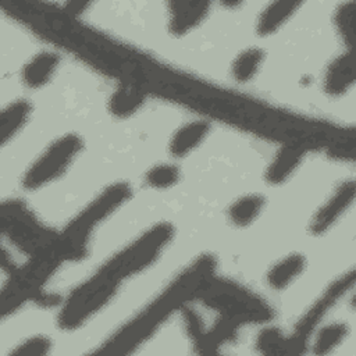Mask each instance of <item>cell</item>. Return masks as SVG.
<instances>
[{"label": "cell", "instance_id": "1", "mask_svg": "<svg viewBox=\"0 0 356 356\" xmlns=\"http://www.w3.org/2000/svg\"><path fill=\"white\" fill-rule=\"evenodd\" d=\"M213 268V261L209 257L199 259L191 266L185 273H182L177 280L165 288V291L157 296L140 314H138L132 321L121 328L107 343L106 352H113L114 348L120 350H127L131 346L138 345L143 341L152 331L177 309L186 298H189L200 282L207 277Z\"/></svg>", "mask_w": 356, "mask_h": 356}, {"label": "cell", "instance_id": "2", "mask_svg": "<svg viewBox=\"0 0 356 356\" xmlns=\"http://www.w3.org/2000/svg\"><path fill=\"white\" fill-rule=\"evenodd\" d=\"M131 193L125 182H115L99 193L74 220L64 228L56 248L61 259L79 260L86 254L88 241L97 227L114 210H117Z\"/></svg>", "mask_w": 356, "mask_h": 356}, {"label": "cell", "instance_id": "3", "mask_svg": "<svg viewBox=\"0 0 356 356\" xmlns=\"http://www.w3.org/2000/svg\"><path fill=\"white\" fill-rule=\"evenodd\" d=\"M120 282V278L100 268L65 299L57 317L58 325L72 330L85 323L114 296Z\"/></svg>", "mask_w": 356, "mask_h": 356}, {"label": "cell", "instance_id": "4", "mask_svg": "<svg viewBox=\"0 0 356 356\" xmlns=\"http://www.w3.org/2000/svg\"><path fill=\"white\" fill-rule=\"evenodd\" d=\"M61 260L57 248H49L32 254V259L19 270L10 273V278L1 292V312L4 316L15 312L29 299L53 274Z\"/></svg>", "mask_w": 356, "mask_h": 356}, {"label": "cell", "instance_id": "5", "mask_svg": "<svg viewBox=\"0 0 356 356\" xmlns=\"http://www.w3.org/2000/svg\"><path fill=\"white\" fill-rule=\"evenodd\" d=\"M172 234V227L167 222L153 225L110 259L102 268L122 281L153 264L168 245Z\"/></svg>", "mask_w": 356, "mask_h": 356}, {"label": "cell", "instance_id": "6", "mask_svg": "<svg viewBox=\"0 0 356 356\" xmlns=\"http://www.w3.org/2000/svg\"><path fill=\"white\" fill-rule=\"evenodd\" d=\"M82 149L78 135L65 134L51 142L22 177L24 188L36 191L61 177Z\"/></svg>", "mask_w": 356, "mask_h": 356}, {"label": "cell", "instance_id": "7", "mask_svg": "<svg viewBox=\"0 0 356 356\" xmlns=\"http://www.w3.org/2000/svg\"><path fill=\"white\" fill-rule=\"evenodd\" d=\"M1 231L11 242L32 254L53 248L57 239H51L29 210L19 202H6L1 206Z\"/></svg>", "mask_w": 356, "mask_h": 356}, {"label": "cell", "instance_id": "8", "mask_svg": "<svg viewBox=\"0 0 356 356\" xmlns=\"http://www.w3.org/2000/svg\"><path fill=\"white\" fill-rule=\"evenodd\" d=\"M352 199H353V182L342 184L313 217L312 231L316 234L325 232L348 209Z\"/></svg>", "mask_w": 356, "mask_h": 356}, {"label": "cell", "instance_id": "9", "mask_svg": "<svg viewBox=\"0 0 356 356\" xmlns=\"http://www.w3.org/2000/svg\"><path fill=\"white\" fill-rule=\"evenodd\" d=\"M58 67V56L53 51H40L31 57L21 70V79L31 89L46 85Z\"/></svg>", "mask_w": 356, "mask_h": 356}, {"label": "cell", "instance_id": "10", "mask_svg": "<svg viewBox=\"0 0 356 356\" xmlns=\"http://www.w3.org/2000/svg\"><path fill=\"white\" fill-rule=\"evenodd\" d=\"M306 260L300 253H291L277 260L266 274L267 285L274 291L289 286L305 270Z\"/></svg>", "mask_w": 356, "mask_h": 356}, {"label": "cell", "instance_id": "11", "mask_svg": "<svg viewBox=\"0 0 356 356\" xmlns=\"http://www.w3.org/2000/svg\"><path fill=\"white\" fill-rule=\"evenodd\" d=\"M209 3L178 1L171 4L170 29L172 33H186L207 15Z\"/></svg>", "mask_w": 356, "mask_h": 356}, {"label": "cell", "instance_id": "12", "mask_svg": "<svg viewBox=\"0 0 356 356\" xmlns=\"http://www.w3.org/2000/svg\"><path fill=\"white\" fill-rule=\"evenodd\" d=\"M353 82V63L349 53L339 54L331 61L324 74V90L330 96H339Z\"/></svg>", "mask_w": 356, "mask_h": 356}, {"label": "cell", "instance_id": "13", "mask_svg": "<svg viewBox=\"0 0 356 356\" xmlns=\"http://www.w3.org/2000/svg\"><path fill=\"white\" fill-rule=\"evenodd\" d=\"M209 132V125L204 121H192L181 128L172 135L168 150L172 156L182 157L188 153H191L195 147L202 143L204 136Z\"/></svg>", "mask_w": 356, "mask_h": 356}, {"label": "cell", "instance_id": "14", "mask_svg": "<svg viewBox=\"0 0 356 356\" xmlns=\"http://www.w3.org/2000/svg\"><path fill=\"white\" fill-rule=\"evenodd\" d=\"M302 156H303V152L300 147H296V146L282 147L271 160L266 172V179L275 185L284 182L296 170V167L302 160Z\"/></svg>", "mask_w": 356, "mask_h": 356}, {"label": "cell", "instance_id": "15", "mask_svg": "<svg viewBox=\"0 0 356 356\" xmlns=\"http://www.w3.org/2000/svg\"><path fill=\"white\" fill-rule=\"evenodd\" d=\"M29 115L31 104L24 99L15 100L3 108L0 115V134L3 145H6L19 132Z\"/></svg>", "mask_w": 356, "mask_h": 356}, {"label": "cell", "instance_id": "16", "mask_svg": "<svg viewBox=\"0 0 356 356\" xmlns=\"http://www.w3.org/2000/svg\"><path fill=\"white\" fill-rule=\"evenodd\" d=\"M264 207V197L249 193L238 197L228 209V218L234 225L245 227L252 224Z\"/></svg>", "mask_w": 356, "mask_h": 356}, {"label": "cell", "instance_id": "17", "mask_svg": "<svg viewBox=\"0 0 356 356\" xmlns=\"http://www.w3.org/2000/svg\"><path fill=\"white\" fill-rule=\"evenodd\" d=\"M298 3L275 1L271 3L260 15L257 21V31L261 35H270L277 31L296 10Z\"/></svg>", "mask_w": 356, "mask_h": 356}, {"label": "cell", "instance_id": "18", "mask_svg": "<svg viewBox=\"0 0 356 356\" xmlns=\"http://www.w3.org/2000/svg\"><path fill=\"white\" fill-rule=\"evenodd\" d=\"M264 58V53L259 47H249L241 51L232 63V76L239 82H249L257 74Z\"/></svg>", "mask_w": 356, "mask_h": 356}, {"label": "cell", "instance_id": "19", "mask_svg": "<svg viewBox=\"0 0 356 356\" xmlns=\"http://www.w3.org/2000/svg\"><path fill=\"white\" fill-rule=\"evenodd\" d=\"M143 102V95L132 88V86H124L121 89H117L114 95L110 99V110L113 114L125 117L132 113H135Z\"/></svg>", "mask_w": 356, "mask_h": 356}, {"label": "cell", "instance_id": "20", "mask_svg": "<svg viewBox=\"0 0 356 356\" xmlns=\"http://www.w3.org/2000/svg\"><path fill=\"white\" fill-rule=\"evenodd\" d=\"M348 334V327L343 323H331L323 327L314 341L316 353H327L339 345Z\"/></svg>", "mask_w": 356, "mask_h": 356}, {"label": "cell", "instance_id": "21", "mask_svg": "<svg viewBox=\"0 0 356 356\" xmlns=\"http://www.w3.org/2000/svg\"><path fill=\"white\" fill-rule=\"evenodd\" d=\"M147 185L154 189H168L179 179V170L175 164L161 163L152 167L145 177Z\"/></svg>", "mask_w": 356, "mask_h": 356}, {"label": "cell", "instance_id": "22", "mask_svg": "<svg viewBox=\"0 0 356 356\" xmlns=\"http://www.w3.org/2000/svg\"><path fill=\"white\" fill-rule=\"evenodd\" d=\"M256 345L266 353H278L282 349L285 350L286 339L282 337L280 330L274 327H267L259 334Z\"/></svg>", "mask_w": 356, "mask_h": 356}, {"label": "cell", "instance_id": "23", "mask_svg": "<svg viewBox=\"0 0 356 356\" xmlns=\"http://www.w3.org/2000/svg\"><path fill=\"white\" fill-rule=\"evenodd\" d=\"M51 346L50 339L46 335H33L22 341L11 352L13 355H44Z\"/></svg>", "mask_w": 356, "mask_h": 356}, {"label": "cell", "instance_id": "24", "mask_svg": "<svg viewBox=\"0 0 356 356\" xmlns=\"http://www.w3.org/2000/svg\"><path fill=\"white\" fill-rule=\"evenodd\" d=\"M353 3L342 4L337 10L335 15V25L338 29V33L343 38V40L350 42L352 32H353Z\"/></svg>", "mask_w": 356, "mask_h": 356}]
</instances>
